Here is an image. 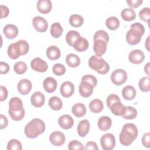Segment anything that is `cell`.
Returning <instances> with one entry per match:
<instances>
[{
    "label": "cell",
    "instance_id": "5bb4252c",
    "mask_svg": "<svg viewBox=\"0 0 150 150\" xmlns=\"http://www.w3.org/2000/svg\"><path fill=\"white\" fill-rule=\"evenodd\" d=\"M145 59V54L144 52L139 49H135L131 51L128 55L129 61L135 64L141 63Z\"/></svg>",
    "mask_w": 150,
    "mask_h": 150
},
{
    "label": "cell",
    "instance_id": "484cf974",
    "mask_svg": "<svg viewBox=\"0 0 150 150\" xmlns=\"http://www.w3.org/2000/svg\"><path fill=\"white\" fill-rule=\"evenodd\" d=\"M60 49L54 45L50 46L46 50V56L51 60H54L59 59L60 57Z\"/></svg>",
    "mask_w": 150,
    "mask_h": 150
},
{
    "label": "cell",
    "instance_id": "3957f363",
    "mask_svg": "<svg viewBox=\"0 0 150 150\" xmlns=\"http://www.w3.org/2000/svg\"><path fill=\"white\" fill-rule=\"evenodd\" d=\"M144 33L145 27L142 24L139 22L132 23L131 25L130 29L126 34V40L127 43L131 45L138 44Z\"/></svg>",
    "mask_w": 150,
    "mask_h": 150
},
{
    "label": "cell",
    "instance_id": "44dd1931",
    "mask_svg": "<svg viewBox=\"0 0 150 150\" xmlns=\"http://www.w3.org/2000/svg\"><path fill=\"white\" fill-rule=\"evenodd\" d=\"M57 81L52 77L46 78L43 82V86L45 90L49 93L54 92L57 88Z\"/></svg>",
    "mask_w": 150,
    "mask_h": 150
},
{
    "label": "cell",
    "instance_id": "f5cc1de1",
    "mask_svg": "<svg viewBox=\"0 0 150 150\" xmlns=\"http://www.w3.org/2000/svg\"><path fill=\"white\" fill-rule=\"evenodd\" d=\"M84 149H93V150H98V148L96 142L93 141H89L87 142Z\"/></svg>",
    "mask_w": 150,
    "mask_h": 150
},
{
    "label": "cell",
    "instance_id": "c3c4849f",
    "mask_svg": "<svg viewBox=\"0 0 150 150\" xmlns=\"http://www.w3.org/2000/svg\"><path fill=\"white\" fill-rule=\"evenodd\" d=\"M149 138H150V134H149V132H147V133H145V134H144V135L142 137V139H141L142 145L147 148H149L150 147Z\"/></svg>",
    "mask_w": 150,
    "mask_h": 150
},
{
    "label": "cell",
    "instance_id": "8fae6325",
    "mask_svg": "<svg viewBox=\"0 0 150 150\" xmlns=\"http://www.w3.org/2000/svg\"><path fill=\"white\" fill-rule=\"evenodd\" d=\"M30 67L33 70L40 73L45 72L48 69L47 63L40 57L33 59L30 62Z\"/></svg>",
    "mask_w": 150,
    "mask_h": 150
},
{
    "label": "cell",
    "instance_id": "681fc988",
    "mask_svg": "<svg viewBox=\"0 0 150 150\" xmlns=\"http://www.w3.org/2000/svg\"><path fill=\"white\" fill-rule=\"evenodd\" d=\"M9 71V66L8 63L1 62H0V73L1 74H5Z\"/></svg>",
    "mask_w": 150,
    "mask_h": 150
},
{
    "label": "cell",
    "instance_id": "2e32d148",
    "mask_svg": "<svg viewBox=\"0 0 150 150\" xmlns=\"http://www.w3.org/2000/svg\"><path fill=\"white\" fill-rule=\"evenodd\" d=\"M74 91V86L71 82L67 81L62 84L60 88V92L63 97L69 98L73 94Z\"/></svg>",
    "mask_w": 150,
    "mask_h": 150
},
{
    "label": "cell",
    "instance_id": "7c38bea8",
    "mask_svg": "<svg viewBox=\"0 0 150 150\" xmlns=\"http://www.w3.org/2000/svg\"><path fill=\"white\" fill-rule=\"evenodd\" d=\"M65 139L66 138L64 134L59 131L53 132L49 137V141L51 144L56 146L63 145L65 142Z\"/></svg>",
    "mask_w": 150,
    "mask_h": 150
},
{
    "label": "cell",
    "instance_id": "e0dca14e",
    "mask_svg": "<svg viewBox=\"0 0 150 150\" xmlns=\"http://www.w3.org/2000/svg\"><path fill=\"white\" fill-rule=\"evenodd\" d=\"M58 124L63 129H69L73 126L74 120L70 115L64 114L59 118Z\"/></svg>",
    "mask_w": 150,
    "mask_h": 150
},
{
    "label": "cell",
    "instance_id": "f6af8a7d",
    "mask_svg": "<svg viewBox=\"0 0 150 150\" xmlns=\"http://www.w3.org/2000/svg\"><path fill=\"white\" fill-rule=\"evenodd\" d=\"M69 149H84L81 142L77 140H73L68 144Z\"/></svg>",
    "mask_w": 150,
    "mask_h": 150
},
{
    "label": "cell",
    "instance_id": "30bf717a",
    "mask_svg": "<svg viewBox=\"0 0 150 150\" xmlns=\"http://www.w3.org/2000/svg\"><path fill=\"white\" fill-rule=\"evenodd\" d=\"M32 23L35 30L39 32H45L48 28L47 21L42 16H35L33 18Z\"/></svg>",
    "mask_w": 150,
    "mask_h": 150
},
{
    "label": "cell",
    "instance_id": "ba28073f",
    "mask_svg": "<svg viewBox=\"0 0 150 150\" xmlns=\"http://www.w3.org/2000/svg\"><path fill=\"white\" fill-rule=\"evenodd\" d=\"M100 144L104 150H111L115 146V138L113 134L106 133L100 138Z\"/></svg>",
    "mask_w": 150,
    "mask_h": 150
},
{
    "label": "cell",
    "instance_id": "6da1fadb",
    "mask_svg": "<svg viewBox=\"0 0 150 150\" xmlns=\"http://www.w3.org/2000/svg\"><path fill=\"white\" fill-rule=\"evenodd\" d=\"M138 129L136 125L132 123H127L124 125L119 135V140L123 146L130 145L137 138Z\"/></svg>",
    "mask_w": 150,
    "mask_h": 150
},
{
    "label": "cell",
    "instance_id": "db71d44e",
    "mask_svg": "<svg viewBox=\"0 0 150 150\" xmlns=\"http://www.w3.org/2000/svg\"><path fill=\"white\" fill-rule=\"evenodd\" d=\"M0 118H1V129H2L5 128H6L8 124V121L6 116H5L3 114L0 115Z\"/></svg>",
    "mask_w": 150,
    "mask_h": 150
},
{
    "label": "cell",
    "instance_id": "9a60e30c",
    "mask_svg": "<svg viewBox=\"0 0 150 150\" xmlns=\"http://www.w3.org/2000/svg\"><path fill=\"white\" fill-rule=\"evenodd\" d=\"M32 87L31 81L26 79L21 80L17 84L18 91L22 95L28 94L31 91Z\"/></svg>",
    "mask_w": 150,
    "mask_h": 150
},
{
    "label": "cell",
    "instance_id": "8992f818",
    "mask_svg": "<svg viewBox=\"0 0 150 150\" xmlns=\"http://www.w3.org/2000/svg\"><path fill=\"white\" fill-rule=\"evenodd\" d=\"M89 67L100 74H105L110 70V66L104 59L96 55L91 56L88 62Z\"/></svg>",
    "mask_w": 150,
    "mask_h": 150
},
{
    "label": "cell",
    "instance_id": "4fadbf2b",
    "mask_svg": "<svg viewBox=\"0 0 150 150\" xmlns=\"http://www.w3.org/2000/svg\"><path fill=\"white\" fill-rule=\"evenodd\" d=\"M107 47V43L102 39H96L94 40L93 49L96 56L98 57H101L103 55Z\"/></svg>",
    "mask_w": 150,
    "mask_h": 150
},
{
    "label": "cell",
    "instance_id": "8d00e7d4",
    "mask_svg": "<svg viewBox=\"0 0 150 150\" xmlns=\"http://www.w3.org/2000/svg\"><path fill=\"white\" fill-rule=\"evenodd\" d=\"M137 110L135 108L131 106H127L126 107L125 112L122 117L126 120H132L137 117Z\"/></svg>",
    "mask_w": 150,
    "mask_h": 150
},
{
    "label": "cell",
    "instance_id": "60d3db41",
    "mask_svg": "<svg viewBox=\"0 0 150 150\" xmlns=\"http://www.w3.org/2000/svg\"><path fill=\"white\" fill-rule=\"evenodd\" d=\"M8 150H22V146L21 142L16 139H11L7 144Z\"/></svg>",
    "mask_w": 150,
    "mask_h": 150
},
{
    "label": "cell",
    "instance_id": "52a82bcc",
    "mask_svg": "<svg viewBox=\"0 0 150 150\" xmlns=\"http://www.w3.org/2000/svg\"><path fill=\"white\" fill-rule=\"evenodd\" d=\"M127 72L121 69L115 70L111 74V80L116 86L123 84L127 81Z\"/></svg>",
    "mask_w": 150,
    "mask_h": 150
},
{
    "label": "cell",
    "instance_id": "4dcf8cb0",
    "mask_svg": "<svg viewBox=\"0 0 150 150\" xmlns=\"http://www.w3.org/2000/svg\"><path fill=\"white\" fill-rule=\"evenodd\" d=\"M23 108V102L19 97H14L9 100V110L12 111H19Z\"/></svg>",
    "mask_w": 150,
    "mask_h": 150
},
{
    "label": "cell",
    "instance_id": "277c9868",
    "mask_svg": "<svg viewBox=\"0 0 150 150\" xmlns=\"http://www.w3.org/2000/svg\"><path fill=\"white\" fill-rule=\"evenodd\" d=\"M29 50V43L24 40H20L11 43L7 50L8 56L12 59H16L22 55L26 54Z\"/></svg>",
    "mask_w": 150,
    "mask_h": 150
},
{
    "label": "cell",
    "instance_id": "d6986e66",
    "mask_svg": "<svg viewBox=\"0 0 150 150\" xmlns=\"http://www.w3.org/2000/svg\"><path fill=\"white\" fill-rule=\"evenodd\" d=\"M38 11L42 14L49 13L52 8V4L50 0H39L36 4Z\"/></svg>",
    "mask_w": 150,
    "mask_h": 150
},
{
    "label": "cell",
    "instance_id": "4316f807",
    "mask_svg": "<svg viewBox=\"0 0 150 150\" xmlns=\"http://www.w3.org/2000/svg\"><path fill=\"white\" fill-rule=\"evenodd\" d=\"M72 113L77 118L83 117L86 113V108L83 103H76L71 108Z\"/></svg>",
    "mask_w": 150,
    "mask_h": 150
},
{
    "label": "cell",
    "instance_id": "ac0fdd59",
    "mask_svg": "<svg viewBox=\"0 0 150 150\" xmlns=\"http://www.w3.org/2000/svg\"><path fill=\"white\" fill-rule=\"evenodd\" d=\"M45 97L40 91L35 92L30 97L31 104L35 107H41L44 105Z\"/></svg>",
    "mask_w": 150,
    "mask_h": 150
},
{
    "label": "cell",
    "instance_id": "f907efd6",
    "mask_svg": "<svg viewBox=\"0 0 150 150\" xmlns=\"http://www.w3.org/2000/svg\"><path fill=\"white\" fill-rule=\"evenodd\" d=\"M0 91H1V98L0 101H4L8 97V90L6 88L3 86H0Z\"/></svg>",
    "mask_w": 150,
    "mask_h": 150
},
{
    "label": "cell",
    "instance_id": "f35d334b",
    "mask_svg": "<svg viewBox=\"0 0 150 150\" xmlns=\"http://www.w3.org/2000/svg\"><path fill=\"white\" fill-rule=\"evenodd\" d=\"M9 115L11 118L14 121H20L22 120L25 116V111L24 108H23L21 110L19 111H12L11 110H8Z\"/></svg>",
    "mask_w": 150,
    "mask_h": 150
},
{
    "label": "cell",
    "instance_id": "d4e9b609",
    "mask_svg": "<svg viewBox=\"0 0 150 150\" xmlns=\"http://www.w3.org/2000/svg\"><path fill=\"white\" fill-rule=\"evenodd\" d=\"M122 95L125 100H131L136 96V90L132 86L128 85L123 88L122 90Z\"/></svg>",
    "mask_w": 150,
    "mask_h": 150
},
{
    "label": "cell",
    "instance_id": "836d02e7",
    "mask_svg": "<svg viewBox=\"0 0 150 150\" xmlns=\"http://www.w3.org/2000/svg\"><path fill=\"white\" fill-rule=\"evenodd\" d=\"M84 22L83 18L78 14H73L69 18L70 24L74 28H79L81 26Z\"/></svg>",
    "mask_w": 150,
    "mask_h": 150
},
{
    "label": "cell",
    "instance_id": "7402d4cb",
    "mask_svg": "<svg viewBox=\"0 0 150 150\" xmlns=\"http://www.w3.org/2000/svg\"><path fill=\"white\" fill-rule=\"evenodd\" d=\"M90 125L87 120H83L79 122L77 125V133L81 137H84L88 133Z\"/></svg>",
    "mask_w": 150,
    "mask_h": 150
},
{
    "label": "cell",
    "instance_id": "74e56055",
    "mask_svg": "<svg viewBox=\"0 0 150 150\" xmlns=\"http://www.w3.org/2000/svg\"><path fill=\"white\" fill-rule=\"evenodd\" d=\"M149 77H143L141 78L138 83V86L140 90L143 92H148L150 90V83Z\"/></svg>",
    "mask_w": 150,
    "mask_h": 150
},
{
    "label": "cell",
    "instance_id": "f1b7e54d",
    "mask_svg": "<svg viewBox=\"0 0 150 150\" xmlns=\"http://www.w3.org/2000/svg\"><path fill=\"white\" fill-rule=\"evenodd\" d=\"M66 62L69 67H77L80 64V59L77 54L69 53L66 57Z\"/></svg>",
    "mask_w": 150,
    "mask_h": 150
},
{
    "label": "cell",
    "instance_id": "b9f144b4",
    "mask_svg": "<svg viewBox=\"0 0 150 150\" xmlns=\"http://www.w3.org/2000/svg\"><path fill=\"white\" fill-rule=\"evenodd\" d=\"M139 17L143 21L149 23L150 19V9L148 7L142 8L139 12Z\"/></svg>",
    "mask_w": 150,
    "mask_h": 150
},
{
    "label": "cell",
    "instance_id": "bcb514c9",
    "mask_svg": "<svg viewBox=\"0 0 150 150\" xmlns=\"http://www.w3.org/2000/svg\"><path fill=\"white\" fill-rule=\"evenodd\" d=\"M82 80H86L90 83H91V84H93L95 87L97 86V80L96 79V77L92 75V74H86L84 75L81 78Z\"/></svg>",
    "mask_w": 150,
    "mask_h": 150
},
{
    "label": "cell",
    "instance_id": "7dc6e473",
    "mask_svg": "<svg viewBox=\"0 0 150 150\" xmlns=\"http://www.w3.org/2000/svg\"><path fill=\"white\" fill-rule=\"evenodd\" d=\"M143 2L142 0H127V3L128 5L131 8H136L139 7Z\"/></svg>",
    "mask_w": 150,
    "mask_h": 150
},
{
    "label": "cell",
    "instance_id": "d590c367",
    "mask_svg": "<svg viewBox=\"0 0 150 150\" xmlns=\"http://www.w3.org/2000/svg\"><path fill=\"white\" fill-rule=\"evenodd\" d=\"M63 29L59 22L53 23L50 28V34L54 38H59L63 33Z\"/></svg>",
    "mask_w": 150,
    "mask_h": 150
},
{
    "label": "cell",
    "instance_id": "7a4b0ae2",
    "mask_svg": "<svg viewBox=\"0 0 150 150\" xmlns=\"http://www.w3.org/2000/svg\"><path fill=\"white\" fill-rule=\"evenodd\" d=\"M46 127L44 121L40 118H34L25 127V134L29 138H35L43 134Z\"/></svg>",
    "mask_w": 150,
    "mask_h": 150
},
{
    "label": "cell",
    "instance_id": "e575fe53",
    "mask_svg": "<svg viewBox=\"0 0 150 150\" xmlns=\"http://www.w3.org/2000/svg\"><path fill=\"white\" fill-rule=\"evenodd\" d=\"M106 26L111 30H116L120 26V21L115 16H110L106 19Z\"/></svg>",
    "mask_w": 150,
    "mask_h": 150
},
{
    "label": "cell",
    "instance_id": "603a6c76",
    "mask_svg": "<svg viewBox=\"0 0 150 150\" xmlns=\"http://www.w3.org/2000/svg\"><path fill=\"white\" fill-rule=\"evenodd\" d=\"M88 46L89 43L88 40L86 38L80 36L76 40L73 47L77 52H82L86 51L88 49Z\"/></svg>",
    "mask_w": 150,
    "mask_h": 150
},
{
    "label": "cell",
    "instance_id": "11a10c76",
    "mask_svg": "<svg viewBox=\"0 0 150 150\" xmlns=\"http://www.w3.org/2000/svg\"><path fill=\"white\" fill-rule=\"evenodd\" d=\"M149 62L147 63L146 64L144 67V71L147 74V75L149 76Z\"/></svg>",
    "mask_w": 150,
    "mask_h": 150
},
{
    "label": "cell",
    "instance_id": "1f68e13d",
    "mask_svg": "<svg viewBox=\"0 0 150 150\" xmlns=\"http://www.w3.org/2000/svg\"><path fill=\"white\" fill-rule=\"evenodd\" d=\"M49 105L52 110L58 111L62 108L63 103L59 97L53 96L49 100Z\"/></svg>",
    "mask_w": 150,
    "mask_h": 150
},
{
    "label": "cell",
    "instance_id": "816d5d0a",
    "mask_svg": "<svg viewBox=\"0 0 150 150\" xmlns=\"http://www.w3.org/2000/svg\"><path fill=\"white\" fill-rule=\"evenodd\" d=\"M0 8H1V18L2 19L6 17L9 13V8L6 6L2 5L0 6Z\"/></svg>",
    "mask_w": 150,
    "mask_h": 150
},
{
    "label": "cell",
    "instance_id": "ab89813d",
    "mask_svg": "<svg viewBox=\"0 0 150 150\" xmlns=\"http://www.w3.org/2000/svg\"><path fill=\"white\" fill-rule=\"evenodd\" d=\"M27 65L23 62H18L13 66V70L15 72L18 74H24L27 70Z\"/></svg>",
    "mask_w": 150,
    "mask_h": 150
},
{
    "label": "cell",
    "instance_id": "7bdbcfd3",
    "mask_svg": "<svg viewBox=\"0 0 150 150\" xmlns=\"http://www.w3.org/2000/svg\"><path fill=\"white\" fill-rule=\"evenodd\" d=\"M94 40L96 39H102L104 40L106 43H108L109 41V35L107 32L103 30H97L93 37Z\"/></svg>",
    "mask_w": 150,
    "mask_h": 150
},
{
    "label": "cell",
    "instance_id": "9c48e42d",
    "mask_svg": "<svg viewBox=\"0 0 150 150\" xmlns=\"http://www.w3.org/2000/svg\"><path fill=\"white\" fill-rule=\"evenodd\" d=\"M94 87L95 86L91 83L81 79L79 87V91L83 97L88 98L92 95Z\"/></svg>",
    "mask_w": 150,
    "mask_h": 150
},
{
    "label": "cell",
    "instance_id": "ffe728a7",
    "mask_svg": "<svg viewBox=\"0 0 150 150\" xmlns=\"http://www.w3.org/2000/svg\"><path fill=\"white\" fill-rule=\"evenodd\" d=\"M3 33L7 39H12L17 36L18 34V29L14 25L8 24L4 26Z\"/></svg>",
    "mask_w": 150,
    "mask_h": 150
},
{
    "label": "cell",
    "instance_id": "d6a6232c",
    "mask_svg": "<svg viewBox=\"0 0 150 150\" xmlns=\"http://www.w3.org/2000/svg\"><path fill=\"white\" fill-rule=\"evenodd\" d=\"M80 36H81L80 33L77 31H76L74 30H69L67 33V35L66 36V42L69 46H73V45L76 41V40Z\"/></svg>",
    "mask_w": 150,
    "mask_h": 150
},
{
    "label": "cell",
    "instance_id": "5b68a950",
    "mask_svg": "<svg viewBox=\"0 0 150 150\" xmlns=\"http://www.w3.org/2000/svg\"><path fill=\"white\" fill-rule=\"evenodd\" d=\"M107 105L112 114L118 116H122L125 111L126 106L124 105L120 97L116 94H110L106 100Z\"/></svg>",
    "mask_w": 150,
    "mask_h": 150
},
{
    "label": "cell",
    "instance_id": "ee69618b",
    "mask_svg": "<svg viewBox=\"0 0 150 150\" xmlns=\"http://www.w3.org/2000/svg\"><path fill=\"white\" fill-rule=\"evenodd\" d=\"M53 73L56 76H60L63 75L66 72V68L64 66L60 63L54 64L52 67Z\"/></svg>",
    "mask_w": 150,
    "mask_h": 150
},
{
    "label": "cell",
    "instance_id": "9f6ffc18",
    "mask_svg": "<svg viewBox=\"0 0 150 150\" xmlns=\"http://www.w3.org/2000/svg\"><path fill=\"white\" fill-rule=\"evenodd\" d=\"M149 38H150V36H148V38H147V39H146V42H145V47H146V49H147V50L148 51H149Z\"/></svg>",
    "mask_w": 150,
    "mask_h": 150
},
{
    "label": "cell",
    "instance_id": "f546056e",
    "mask_svg": "<svg viewBox=\"0 0 150 150\" xmlns=\"http://www.w3.org/2000/svg\"><path fill=\"white\" fill-rule=\"evenodd\" d=\"M122 19L125 21H132L136 18V13L134 10L131 8H124L121 12Z\"/></svg>",
    "mask_w": 150,
    "mask_h": 150
},
{
    "label": "cell",
    "instance_id": "83f0119b",
    "mask_svg": "<svg viewBox=\"0 0 150 150\" xmlns=\"http://www.w3.org/2000/svg\"><path fill=\"white\" fill-rule=\"evenodd\" d=\"M104 105L100 99H94L89 104V108L93 113H99L103 110Z\"/></svg>",
    "mask_w": 150,
    "mask_h": 150
},
{
    "label": "cell",
    "instance_id": "cb8c5ba5",
    "mask_svg": "<svg viewBox=\"0 0 150 150\" xmlns=\"http://www.w3.org/2000/svg\"><path fill=\"white\" fill-rule=\"evenodd\" d=\"M112 125L111 119L107 116H102L98 121L97 125L98 128L103 131L108 130Z\"/></svg>",
    "mask_w": 150,
    "mask_h": 150
}]
</instances>
